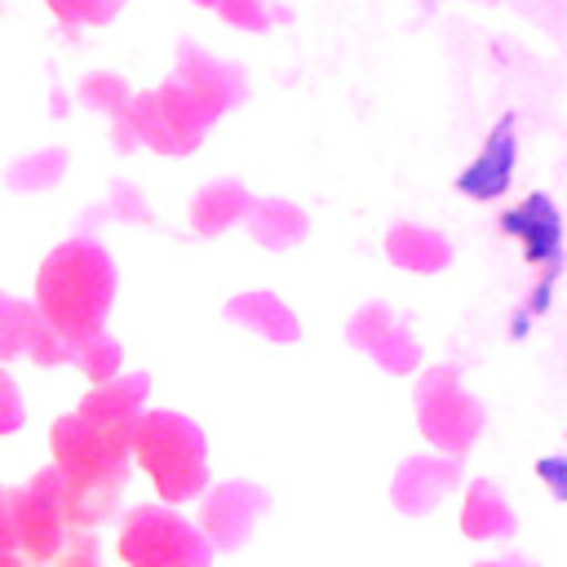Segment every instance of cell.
<instances>
[{
	"label": "cell",
	"instance_id": "cell-3",
	"mask_svg": "<svg viewBox=\"0 0 567 567\" xmlns=\"http://www.w3.org/2000/svg\"><path fill=\"white\" fill-rule=\"evenodd\" d=\"M554 284H558V261H554V266H545V275L536 279V288H532V292L523 297V306L514 310V323H509V337H514V341H523V337H527V328L549 310V301H554Z\"/></svg>",
	"mask_w": 567,
	"mask_h": 567
},
{
	"label": "cell",
	"instance_id": "cell-1",
	"mask_svg": "<svg viewBox=\"0 0 567 567\" xmlns=\"http://www.w3.org/2000/svg\"><path fill=\"white\" fill-rule=\"evenodd\" d=\"M514 159H518L514 111H505V115L487 128V137H483V146H478V155L456 173V190H461L465 199L492 204L496 195H505V190H509V182H514Z\"/></svg>",
	"mask_w": 567,
	"mask_h": 567
},
{
	"label": "cell",
	"instance_id": "cell-4",
	"mask_svg": "<svg viewBox=\"0 0 567 567\" xmlns=\"http://www.w3.org/2000/svg\"><path fill=\"white\" fill-rule=\"evenodd\" d=\"M536 478H540L558 501H567V456H540V461H536Z\"/></svg>",
	"mask_w": 567,
	"mask_h": 567
},
{
	"label": "cell",
	"instance_id": "cell-2",
	"mask_svg": "<svg viewBox=\"0 0 567 567\" xmlns=\"http://www.w3.org/2000/svg\"><path fill=\"white\" fill-rule=\"evenodd\" d=\"M501 230L523 244L527 266H554L563 261V213L545 190H532L514 208L501 213Z\"/></svg>",
	"mask_w": 567,
	"mask_h": 567
}]
</instances>
